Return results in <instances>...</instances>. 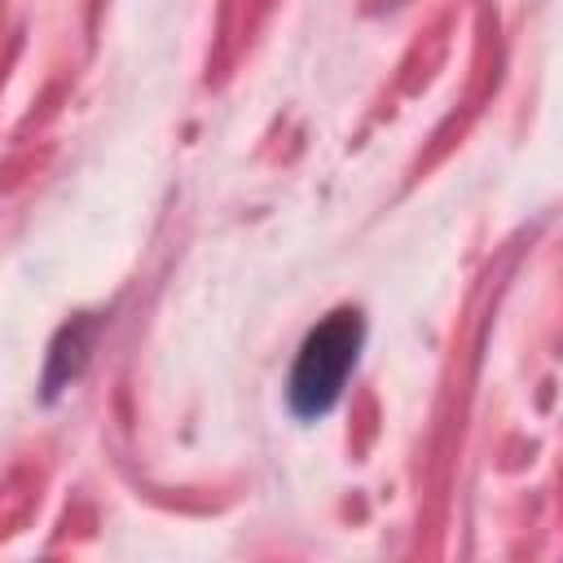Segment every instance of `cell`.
I'll list each match as a JSON object with an SVG mask.
<instances>
[{
	"label": "cell",
	"mask_w": 563,
	"mask_h": 563,
	"mask_svg": "<svg viewBox=\"0 0 563 563\" xmlns=\"http://www.w3.org/2000/svg\"><path fill=\"white\" fill-rule=\"evenodd\" d=\"M361 343H365V325L356 308H339L317 330H308L290 369V409L299 418H321L339 405L347 374L356 369Z\"/></svg>",
	"instance_id": "1"
}]
</instances>
